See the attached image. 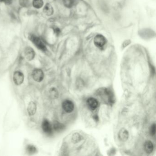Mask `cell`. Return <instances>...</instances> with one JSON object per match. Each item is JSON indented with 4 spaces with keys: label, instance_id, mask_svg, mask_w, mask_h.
Returning a JSON list of instances; mask_svg holds the SVG:
<instances>
[{
    "label": "cell",
    "instance_id": "obj_1",
    "mask_svg": "<svg viewBox=\"0 0 156 156\" xmlns=\"http://www.w3.org/2000/svg\"><path fill=\"white\" fill-rule=\"evenodd\" d=\"M29 37L31 41L35 44V46H36L38 49L42 51H46L47 49L46 47L40 38L35 36L34 35H31Z\"/></svg>",
    "mask_w": 156,
    "mask_h": 156
},
{
    "label": "cell",
    "instance_id": "obj_2",
    "mask_svg": "<svg viewBox=\"0 0 156 156\" xmlns=\"http://www.w3.org/2000/svg\"><path fill=\"white\" fill-rule=\"evenodd\" d=\"M106 38L101 35H97L95 37L93 42L95 46L99 48H102L106 43Z\"/></svg>",
    "mask_w": 156,
    "mask_h": 156
},
{
    "label": "cell",
    "instance_id": "obj_3",
    "mask_svg": "<svg viewBox=\"0 0 156 156\" xmlns=\"http://www.w3.org/2000/svg\"><path fill=\"white\" fill-rule=\"evenodd\" d=\"M62 108L66 113H71L73 111L74 108V104L72 101L69 100H66L62 104Z\"/></svg>",
    "mask_w": 156,
    "mask_h": 156
},
{
    "label": "cell",
    "instance_id": "obj_4",
    "mask_svg": "<svg viewBox=\"0 0 156 156\" xmlns=\"http://www.w3.org/2000/svg\"><path fill=\"white\" fill-rule=\"evenodd\" d=\"M32 77L34 80L37 82H40L43 79L44 74L43 72L41 69H36L33 70Z\"/></svg>",
    "mask_w": 156,
    "mask_h": 156
},
{
    "label": "cell",
    "instance_id": "obj_5",
    "mask_svg": "<svg viewBox=\"0 0 156 156\" xmlns=\"http://www.w3.org/2000/svg\"><path fill=\"white\" fill-rule=\"evenodd\" d=\"M13 80L14 83L17 85H19L24 81V76L22 72L17 71L13 74Z\"/></svg>",
    "mask_w": 156,
    "mask_h": 156
},
{
    "label": "cell",
    "instance_id": "obj_6",
    "mask_svg": "<svg viewBox=\"0 0 156 156\" xmlns=\"http://www.w3.org/2000/svg\"><path fill=\"white\" fill-rule=\"evenodd\" d=\"M42 128L43 130L47 134H51L52 133V128L50 122L47 119H45L42 124Z\"/></svg>",
    "mask_w": 156,
    "mask_h": 156
},
{
    "label": "cell",
    "instance_id": "obj_7",
    "mask_svg": "<svg viewBox=\"0 0 156 156\" xmlns=\"http://www.w3.org/2000/svg\"><path fill=\"white\" fill-rule=\"evenodd\" d=\"M24 54H25L26 59L28 61H31L35 58V51L31 47H28L25 49Z\"/></svg>",
    "mask_w": 156,
    "mask_h": 156
},
{
    "label": "cell",
    "instance_id": "obj_8",
    "mask_svg": "<svg viewBox=\"0 0 156 156\" xmlns=\"http://www.w3.org/2000/svg\"><path fill=\"white\" fill-rule=\"evenodd\" d=\"M87 104L89 108L92 110H95L98 108L99 102L96 99L94 98H89L87 100Z\"/></svg>",
    "mask_w": 156,
    "mask_h": 156
},
{
    "label": "cell",
    "instance_id": "obj_9",
    "mask_svg": "<svg viewBox=\"0 0 156 156\" xmlns=\"http://www.w3.org/2000/svg\"><path fill=\"white\" fill-rule=\"evenodd\" d=\"M129 134L127 130L122 128L119 130L118 133L119 139L122 142H126L128 140Z\"/></svg>",
    "mask_w": 156,
    "mask_h": 156
},
{
    "label": "cell",
    "instance_id": "obj_10",
    "mask_svg": "<svg viewBox=\"0 0 156 156\" xmlns=\"http://www.w3.org/2000/svg\"><path fill=\"white\" fill-rule=\"evenodd\" d=\"M37 110V107L35 103L33 101L30 102L28 107L27 110L28 115L30 116L33 115L35 114Z\"/></svg>",
    "mask_w": 156,
    "mask_h": 156
},
{
    "label": "cell",
    "instance_id": "obj_11",
    "mask_svg": "<svg viewBox=\"0 0 156 156\" xmlns=\"http://www.w3.org/2000/svg\"><path fill=\"white\" fill-rule=\"evenodd\" d=\"M144 148L145 151L147 153H151L153 152L154 146L153 144L150 141H146L144 145Z\"/></svg>",
    "mask_w": 156,
    "mask_h": 156
},
{
    "label": "cell",
    "instance_id": "obj_12",
    "mask_svg": "<svg viewBox=\"0 0 156 156\" xmlns=\"http://www.w3.org/2000/svg\"><path fill=\"white\" fill-rule=\"evenodd\" d=\"M43 12L46 15L50 16L52 15L53 13V8L51 5H50V4H46L43 8Z\"/></svg>",
    "mask_w": 156,
    "mask_h": 156
},
{
    "label": "cell",
    "instance_id": "obj_13",
    "mask_svg": "<svg viewBox=\"0 0 156 156\" xmlns=\"http://www.w3.org/2000/svg\"><path fill=\"white\" fill-rule=\"evenodd\" d=\"M43 0H33V6L35 8L39 9L43 6Z\"/></svg>",
    "mask_w": 156,
    "mask_h": 156
},
{
    "label": "cell",
    "instance_id": "obj_14",
    "mask_svg": "<svg viewBox=\"0 0 156 156\" xmlns=\"http://www.w3.org/2000/svg\"><path fill=\"white\" fill-rule=\"evenodd\" d=\"M53 128L56 131H60L64 129V126L63 124L58 121H55L54 123Z\"/></svg>",
    "mask_w": 156,
    "mask_h": 156
},
{
    "label": "cell",
    "instance_id": "obj_15",
    "mask_svg": "<svg viewBox=\"0 0 156 156\" xmlns=\"http://www.w3.org/2000/svg\"><path fill=\"white\" fill-rule=\"evenodd\" d=\"M63 4L66 7L70 8L74 4V0H63Z\"/></svg>",
    "mask_w": 156,
    "mask_h": 156
},
{
    "label": "cell",
    "instance_id": "obj_16",
    "mask_svg": "<svg viewBox=\"0 0 156 156\" xmlns=\"http://www.w3.org/2000/svg\"><path fill=\"white\" fill-rule=\"evenodd\" d=\"M27 151L29 154H33L36 153V148L35 146L32 145H28L27 147Z\"/></svg>",
    "mask_w": 156,
    "mask_h": 156
},
{
    "label": "cell",
    "instance_id": "obj_17",
    "mask_svg": "<svg viewBox=\"0 0 156 156\" xmlns=\"http://www.w3.org/2000/svg\"><path fill=\"white\" fill-rule=\"evenodd\" d=\"M50 94L53 98H57L58 97V92L55 88H52L50 90Z\"/></svg>",
    "mask_w": 156,
    "mask_h": 156
},
{
    "label": "cell",
    "instance_id": "obj_18",
    "mask_svg": "<svg viewBox=\"0 0 156 156\" xmlns=\"http://www.w3.org/2000/svg\"><path fill=\"white\" fill-rule=\"evenodd\" d=\"M81 137L80 135L76 133L73 136L72 141L75 142H78L80 140Z\"/></svg>",
    "mask_w": 156,
    "mask_h": 156
},
{
    "label": "cell",
    "instance_id": "obj_19",
    "mask_svg": "<svg viewBox=\"0 0 156 156\" xmlns=\"http://www.w3.org/2000/svg\"><path fill=\"white\" fill-rule=\"evenodd\" d=\"M150 133L152 136H154L156 133V125L155 124H153L151 126V129H150Z\"/></svg>",
    "mask_w": 156,
    "mask_h": 156
},
{
    "label": "cell",
    "instance_id": "obj_20",
    "mask_svg": "<svg viewBox=\"0 0 156 156\" xmlns=\"http://www.w3.org/2000/svg\"><path fill=\"white\" fill-rule=\"evenodd\" d=\"M19 3L23 7H26L28 5V0H19Z\"/></svg>",
    "mask_w": 156,
    "mask_h": 156
},
{
    "label": "cell",
    "instance_id": "obj_21",
    "mask_svg": "<svg viewBox=\"0 0 156 156\" xmlns=\"http://www.w3.org/2000/svg\"><path fill=\"white\" fill-rule=\"evenodd\" d=\"M54 31L55 34L57 35H58L60 34V30L59 28H55L54 29Z\"/></svg>",
    "mask_w": 156,
    "mask_h": 156
},
{
    "label": "cell",
    "instance_id": "obj_22",
    "mask_svg": "<svg viewBox=\"0 0 156 156\" xmlns=\"http://www.w3.org/2000/svg\"><path fill=\"white\" fill-rule=\"evenodd\" d=\"M1 1L4 2L5 3L7 4H10L12 2V0H0Z\"/></svg>",
    "mask_w": 156,
    "mask_h": 156
}]
</instances>
